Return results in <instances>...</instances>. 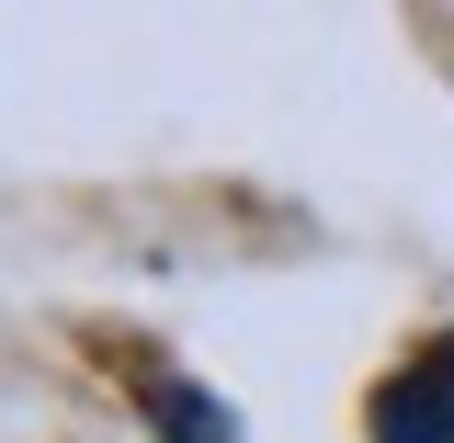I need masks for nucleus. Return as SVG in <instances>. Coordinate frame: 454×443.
Listing matches in <instances>:
<instances>
[{"label":"nucleus","mask_w":454,"mask_h":443,"mask_svg":"<svg viewBox=\"0 0 454 443\" xmlns=\"http://www.w3.org/2000/svg\"><path fill=\"white\" fill-rule=\"evenodd\" d=\"M137 409L160 421V443H239V409H227L216 387H193V376H148Z\"/></svg>","instance_id":"2"},{"label":"nucleus","mask_w":454,"mask_h":443,"mask_svg":"<svg viewBox=\"0 0 454 443\" xmlns=\"http://www.w3.org/2000/svg\"><path fill=\"white\" fill-rule=\"evenodd\" d=\"M375 443H454V330L420 341L375 387Z\"/></svg>","instance_id":"1"}]
</instances>
